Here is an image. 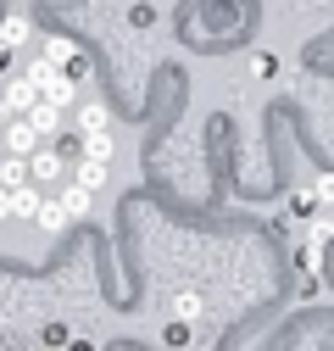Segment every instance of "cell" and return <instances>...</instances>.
<instances>
[{
  "label": "cell",
  "mask_w": 334,
  "mask_h": 351,
  "mask_svg": "<svg viewBox=\"0 0 334 351\" xmlns=\"http://www.w3.org/2000/svg\"><path fill=\"white\" fill-rule=\"evenodd\" d=\"M39 145H45V134L34 128V117H28V112H12V117H6V151H12V156H34Z\"/></svg>",
  "instance_id": "6da1fadb"
},
{
  "label": "cell",
  "mask_w": 334,
  "mask_h": 351,
  "mask_svg": "<svg viewBox=\"0 0 334 351\" xmlns=\"http://www.w3.org/2000/svg\"><path fill=\"white\" fill-rule=\"evenodd\" d=\"M28 117H34V128H39L45 140H56V134H62V106H56V101H45V95H39Z\"/></svg>",
  "instance_id": "7a4b0ae2"
},
{
  "label": "cell",
  "mask_w": 334,
  "mask_h": 351,
  "mask_svg": "<svg viewBox=\"0 0 334 351\" xmlns=\"http://www.w3.org/2000/svg\"><path fill=\"white\" fill-rule=\"evenodd\" d=\"M28 167H34V184H39V179H62V151L45 140V145H39V151L28 156Z\"/></svg>",
  "instance_id": "3957f363"
},
{
  "label": "cell",
  "mask_w": 334,
  "mask_h": 351,
  "mask_svg": "<svg viewBox=\"0 0 334 351\" xmlns=\"http://www.w3.org/2000/svg\"><path fill=\"white\" fill-rule=\"evenodd\" d=\"M0 39H6L12 51L23 45V39H34V23H28V12H6V17H0Z\"/></svg>",
  "instance_id": "277c9868"
},
{
  "label": "cell",
  "mask_w": 334,
  "mask_h": 351,
  "mask_svg": "<svg viewBox=\"0 0 334 351\" xmlns=\"http://www.w3.org/2000/svg\"><path fill=\"white\" fill-rule=\"evenodd\" d=\"M0 95L12 101V112H34V101H39V84H34L28 73H23V78H17V84H6V90H0Z\"/></svg>",
  "instance_id": "5b68a950"
},
{
  "label": "cell",
  "mask_w": 334,
  "mask_h": 351,
  "mask_svg": "<svg viewBox=\"0 0 334 351\" xmlns=\"http://www.w3.org/2000/svg\"><path fill=\"white\" fill-rule=\"evenodd\" d=\"M39 206H45V195L34 190V179L12 190V217H39Z\"/></svg>",
  "instance_id": "8992f818"
},
{
  "label": "cell",
  "mask_w": 334,
  "mask_h": 351,
  "mask_svg": "<svg viewBox=\"0 0 334 351\" xmlns=\"http://www.w3.org/2000/svg\"><path fill=\"white\" fill-rule=\"evenodd\" d=\"M106 167H112V162H101V156H78L73 179H78V184H90V190H101V184H106Z\"/></svg>",
  "instance_id": "52a82bcc"
},
{
  "label": "cell",
  "mask_w": 334,
  "mask_h": 351,
  "mask_svg": "<svg viewBox=\"0 0 334 351\" xmlns=\"http://www.w3.org/2000/svg\"><path fill=\"white\" fill-rule=\"evenodd\" d=\"M28 179H34V167H28V156H12V151L0 156V184H12V190H17V184H28Z\"/></svg>",
  "instance_id": "ba28073f"
},
{
  "label": "cell",
  "mask_w": 334,
  "mask_h": 351,
  "mask_svg": "<svg viewBox=\"0 0 334 351\" xmlns=\"http://www.w3.org/2000/svg\"><path fill=\"white\" fill-rule=\"evenodd\" d=\"M90 201H95V190H90V184H78V179L62 190V206H67V217H84V212H90Z\"/></svg>",
  "instance_id": "9c48e42d"
},
{
  "label": "cell",
  "mask_w": 334,
  "mask_h": 351,
  "mask_svg": "<svg viewBox=\"0 0 334 351\" xmlns=\"http://www.w3.org/2000/svg\"><path fill=\"white\" fill-rule=\"evenodd\" d=\"M34 223L45 229V234H62V223H73V217H67V206H62V201H45V206H39V217H34Z\"/></svg>",
  "instance_id": "30bf717a"
},
{
  "label": "cell",
  "mask_w": 334,
  "mask_h": 351,
  "mask_svg": "<svg viewBox=\"0 0 334 351\" xmlns=\"http://www.w3.org/2000/svg\"><path fill=\"white\" fill-rule=\"evenodd\" d=\"M167 313H173V318H190V324H195V318L206 313V301H201L195 290H179V295H173V306H167Z\"/></svg>",
  "instance_id": "8fae6325"
},
{
  "label": "cell",
  "mask_w": 334,
  "mask_h": 351,
  "mask_svg": "<svg viewBox=\"0 0 334 351\" xmlns=\"http://www.w3.org/2000/svg\"><path fill=\"white\" fill-rule=\"evenodd\" d=\"M84 156L112 162V128H90V134H84Z\"/></svg>",
  "instance_id": "7c38bea8"
},
{
  "label": "cell",
  "mask_w": 334,
  "mask_h": 351,
  "mask_svg": "<svg viewBox=\"0 0 334 351\" xmlns=\"http://www.w3.org/2000/svg\"><path fill=\"white\" fill-rule=\"evenodd\" d=\"M90 128H106V106L101 101H84L78 106V134H90Z\"/></svg>",
  "instance_id": "4fadbf2b"
},
{
  "label": "cell",
  "mask_w": 334,
  "mask_h": 351,
  "mask_svg": "<svg viewBox=\"0 0 334 351\" xmlns=\"http://www.w3.org/2000/svg\"><path fill=\"white\" fill-rule=\"evenodd\" d=\"M62 73H67L73 84H90V56H84V51H73V56L62 62Z\"/></svg>",
  "instance_id": "5bb4252c"
},
{
  "label": "cell",
  "mask_w": 334,
  "mask_h": 351,
  "mask_svg": "<svg viewBox=\"0 0 334 351\" xmlns=\"http://www.w3.org/2000/svg\"><path fill=\"white\" fill-rule=\"evenodd\" d=\"M162 340H167V346H190V318H173V324L162 329Z\"/></svg>",
  "instance_id": "9a60e30c"
},
{
  "label": "cell",
  "mask_w": 334,
  "mask_h": 351,
  "mask_svg": "<svg viewBox=\"0 0 334 351\" xmlns=\"http://www.w3.org/2000/svg\"><path fill=\"white\" fill-rule=\"evenodd\" d=\"M73 51H78V45H73V39H45V56H51L56 67H62V62H67Z\"/></svg>",
  "instance_id": "2e32d148"
},
{
  "label": "cell",
  "mask_w": 334,
  "mask_h": 351,
  "mask_svg": "<svg viewBox=\"0 0 334 351\" xmlns=\"http://www.w3.org/2000/svg\"><path fill=\"white\" fill-rule=\"evenodd\" d=\"M279 73V62L268 56V51H257V56H250V78H273Z\"/></svg>",
  "instance_id": "e0dca14e"
},
{
  "label": "cell",
  "mask_w": 334,
  "mask_h": 351,
  "mask_svg": "<svg viewBox=\"0 0 334 351\" xmlns=\"http://www.w3.org/2000/svg\"><path fill=\"white\" fill-rule=\"evenodd\" d=\"M39 340H45V346H67L73 335H67V324H45V329H39Z\"/></svg>",
  "instance_id": "ac0fdd59"
},
{
  "label": "cell",
  "mask_w": 334,
  "mask_h": 351,
  "mask_svg": "<svg viewBox=\"0 0 334 351\" xmlns=\"http://www.w3.org/2000/svg\"><path fill=\"white\" fill-rule=\"evenodd\" d=\"M318 195H323V201H334V173H323V179H318Z\"/></svg>",
  "instance_id": "d6986e66"
},
{
  "label": "cell",
  "mask_w": 334,
  "mask_h": 351,
  "mask_svg": "<svg viewBox=\"0 0 334 351\" xmlns=\"http://www.w3.org/2000/svg\"><path fill=\"white\" fill-rule=\"evenodd\" d=\"M0 217H12V184H0Z\"/></svg>",
  "instance_id": "ffe728a7"
}]
</instances>
